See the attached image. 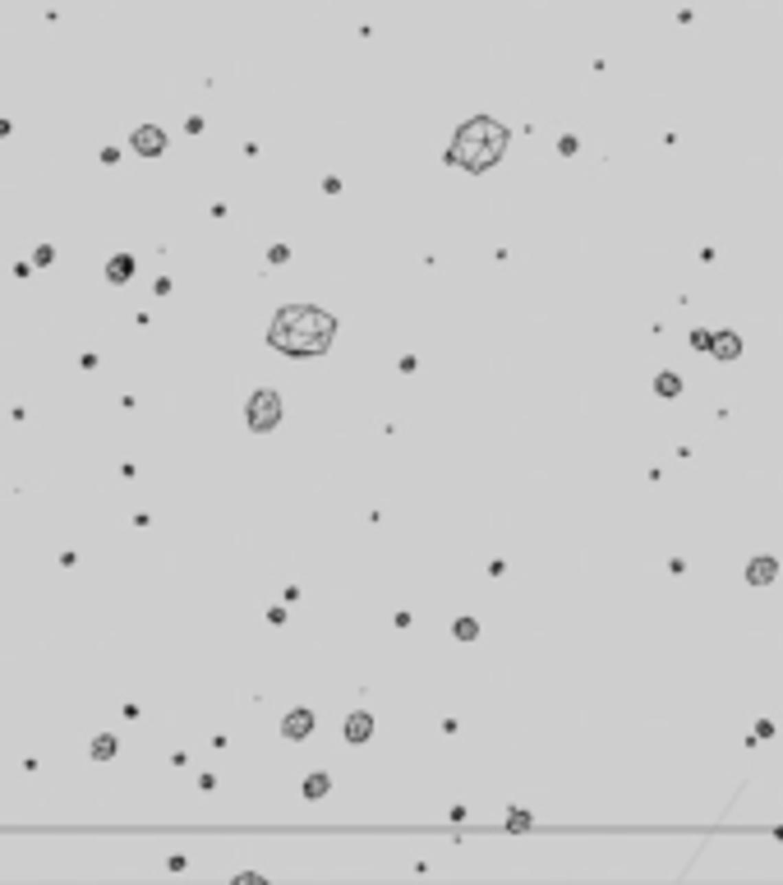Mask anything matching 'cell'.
Returning <instances> with one entry per match:
<instances>
[{
	"instance_id": "9",
	"label": "cell",
	"mask_w": 783,
	"mask_h": 885,
	"mask_svg": "<svg viewBox=\"0 0 783 885\" xmlns=\"http://www.w3.org/2000/svg\"><path fill=\"white\" fill-rule=\"evenodd\" d=\"M368 733H373V719H368L364 710H360V715H351V719H346V738H351V743H364Z\"/></svg>"
},
{
	"instance_id": "13",
	"label": "cell",
	"mask_w": 783,
	"mask_h": 885,
	"mask_svg": "<svg viewBox=\"0 0 783 885\" xmlns=\"http://www.w3.org/2000/svg\"><path fill=\"white\" fill-rule=\"evenodd\" d=\"M475 632H479V623H475V618H461V623H456V637H461V641H470Z\"/></svg>"
},
{
	"instance_id": "5",
	"label": "cell",
	"mask_w": 783,
	"mask_h": 885,
	"mask_svg": "<svg viewBox=\"0 0 783 885\" xmlns=\"http://www.w3.org/2000/svg\"><path fill=\"white\" fill-rule=\"evenodd\" d=\"M281 733H286V738H295V743H300V738H309V733H313V715H309V710H291V715H286V724H281Z\"/></svg>"
},
{
	"instance_id": "10",
	"label": "cell",
	"mask_w": 783,
	"mask_h": 885,
	"mask_svg": "<svg viewBox=\"0 0 783 885\" xmlns=\"http://www.w3.org/2000/svg\"><path fill=\"white\" fill-rule=\"evenodd\" d=\"M92 756H97V761H111V756H115V738H111V733L92 738Z\"/></svg>"
},
{
	"instance_id": "7",
	"label": "cell",
	"mask_w": 783,
	"mask_h": 885,
	"mask_svg": "<svg viewBox=\"0 0 783 885\" xmlns=\"http://www.w3.org/2000/svg\"><path fill=\"white\" fill-rule=\"evenodd\" d=\"M774 577H779V563H774V558H756V563L747 567V581H751V586H769Z\"/></svg>"
},
{
	"instance_id": "3",
	"label": "cell",
	"mask_w": 783,
	"mask_h": 885,
	"mask_svg": "<svg viewBox=\"0 0 783 885\" xmlns=\"http://www.w3.org/2000/svg\"><path fill=\"white\" fill-rule=\"evenodd\" d=\"M276 420H281V397H276L272 387L254 392V397H249V429H254V434H267V429H276Z\"/></svg>"
},
{
	"instance_id": "11",
	"label": "cell",
	"mask_w": 783,
	"mask_h": 885,
	"mask_svg": "<svg viewBox=\"0 0 783 885\" xmlns=\"http://www.w3.org/2000/svg\"><path fill=\"white\" fill-rule=\"evenodd\" d=\"M654 387H659V397H677V392H682V378H677V374H659Z\"/></svg>"
},
{
	"instance_id": "6",
	"label": "cell",
	"mask_w": 783,
	"mask_h": 885,
	"mask_svg": "<svg viewBox=\"0 0 783 885\" xmlns=\"http://www.w3.org/2000/svg\"><path fill=\"white\" fill-rule=\"evenodd\" d=\"M709 351L719 355V360H737V355H742V337H737V332H719V337H709Z\"/></svg>"
},
{
	"instance_id": "12",
	"label": "cell",
	"mask_w": 783,
	"mask_h": 885,
	"mask_svg": "<svg viewBox=\"0 0 783 885\" xmlns=\"http://www.w3.org/2000/svg\"><path fill=\"white\" fill-rule=\"evenodd\" d=\"M327 793V775H309L305 779V798H322Z\"/></svg>"
},
{
	"instance_id": "1",
	"label": "cell",
	"mask_w": 783,
	"mask_h": 885,
	"mask_svg": "<svg viewBox=\"0 0 783 885\" xmlns=\"http://www.w3.org/2000/svg\"><path fill=\"white\" fill-rule=\"evenodd\" d=\"M332 337H337V319L332 314H322L313 305H286L272 319L267 341L286 355H322L332 346Z\"/></svg>"
},
{
	"instance_id": "14",
	"label": "cell",
	"mask_w": 783,
	"mask_h": 885,
	"mask_svg": "<svg viewBox=\"0 0 783 885\" xmlns=\"http://www.w3.org/2000/svg\"><path fill=\"white\" fill-rule=\"evenodd\" d=\"M56 259V249H51V244H42V249H37V254H32V263H37V268H46V263Z\"/></svg>"
},
{
	"instance_id": "2",
	"label": "cell",
	"mask_w": 783,
	"mask_h": 885,
	"mask_svg": "<svg viewBox=\"0 0 783 885\" xmlns=\"http://www.w3.org/2000/svg\"><path fill=\"white\" fill-rule=\"evenodd\" d=\"M503 148H507V129L498 120H489V116H475L470 125H461V134L452 138V162L456 167H465V171H489L498 157H503Z\"/></svg>"
},
{
	"instance_id": "4",
	"label": "cell",
	"mask_w": 783,
	"mask_h": 885,
	"mask_svg": "<svg viewBox=\"0 0 783 885\" xmlns=\"http://www.w3.org/2000/svg\"><path fill=\"white\" fill-rule=\"evenodd\" d=\"M134 153L162 157V153H166V134H162L157 125H138V129H134Z\"/></svg>"
},
{
	"instance_id": "8",
	"label": "cell",
	"mask_w": 783,
	"mask_h": 885,
	"mask_svg": "<svg viewBox=\"0 0 783 885\" xmlns=\"http://www.w3.org/2000/svg\"><path fill=\"white\" fill-rule=\"evenodd\" d=\"M129 277H134V259H129V254H115V259L107 263V281L120 286V281H129Z\"/></svg>"
}]
</instances>
